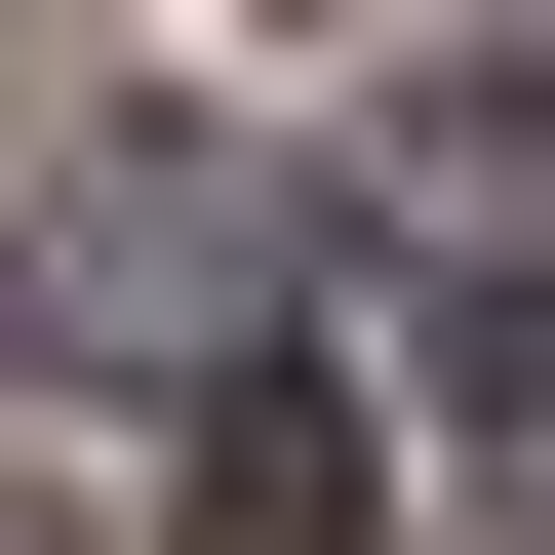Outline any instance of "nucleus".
Returning <instances> with one entry per match:
<instances>
[{"label": "nucleus", "instance_id": "obj_4", "mask_svg": "<svg viewBox=\"0 0 555 555\" xmlns=\"http://www.w3.org/2000/svg\"><path fill=\"white\" fill-rule=\"evenodd\" d=\"M0 555H40V516H0Z\"/></svg>", "mask_w": 555, "mask_h": 555}, {"label": "nucleus", "instance_id": "obj_1", "mask_svg": "<svg viewBox=\"0 0 555 555\" xmlns=\"http://www.w3.org/2000/svg\"><path fill=\"white\" fill-rule=\"evenodd\" d=\"M40 358L238 397V358H278V159H198V119H159V159H80V198H40Z\"/></svg>", "mask_w": 555, "mask_h": 555}, {"label": "nucleus", "instance_id": "obj_3", "mask_svg": "<svg viewBox=\"0 0 555 555\" xmlns=\"http://www.w3.org/2000/svg\"><path fill=\"white\" fill-rule=\"evenodd\" d=\"M476 476H516V516H555V318H476Z\"/></svg>", "mask_w": 555, "mask_h": 555}, {"label": "nucleus", "instance_id": "obj_2", "mask_svg": "<svg viewBox=\"0 0 555 555\" xmlns=\"http://www.w3.org/2000/svg\"><path fill=\"white\" fill-rule=\"evenodd\" d=\"M198 555H397V476H358V397H278V358H238V437H198Z\"/></svg>", "mask_w": 555, "mask_h": 555}]
</instances>
